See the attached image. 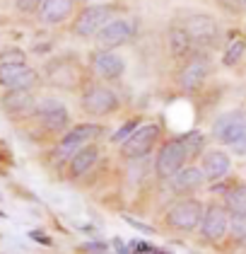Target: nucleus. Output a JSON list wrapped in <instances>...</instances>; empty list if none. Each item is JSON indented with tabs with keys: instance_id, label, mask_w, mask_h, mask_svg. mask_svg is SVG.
<instances>
[{
	"instance_id": "f257e3e1",
	"label": "nucleus",
	"mask_w": 246,
	"mask_h": 254,
	"mask_svg": "<svg viewBox=\"0 0 246 254\" xmlns=\"http://www.w3.org/2000/svg\"><path fill=\"white\" fill-rule=\"evenodd\" d=\"M114 17V7L111 5H90L85 7L80 15L73 22V32L82 39H90V37H97V32L109 24Z\"/></svg>"
},
{
	"instance_id": "f03ea898",
	"label": "nucleus",
	"mask_w": 246,
	"mask_h": 254,
	"mask_svg": "<svg viewBox=\"0 0 246 254\" xmlns=\"http://www.w3.org/2000/svg\"><path fill=\"white\" fill-rule=\"evenodd\" d=\"M246 136V112H227L212 124V138L217 143H225V145H234Z\"/></svg>"
},
{
	"instance_id": "7ed1b4c3",
	"label": "nucleus",
	"mask_w": 246,
	"mask_h": 254,
	"mask_svg": "<svg viewBox=\"0 0 246 254\" xmlns=\"http://www.w3.org/2000/svg\"><path fill=\"white\" fill-rule=\"evenodd\" d=\"M200 220H203V206L196 198H181V201H176L169 208V213H167V223H169L171 228H176V230H184V233L198 228Z\"/></svg>"
},
{
	"instance_id": "20e7f679",
	"label": "nucleus",
	"mask_w": 246,
	"mask_h": 254,
	"mask_svg": "<svg viewBox=\"0 0 246 254\" xmlns=\"http://www.w3.org/2000/svg\"><path fill=\"white\" fill-rule=\"evenodd\" d=\"M186 160H189V155H186V150H184L181 138H174L169 143H164L162 150L157 153L154 170H157V175L162 177V179H171V177L186 165Z\"/></svg>"
},
{
	"instance_id": "39448f33",
	"label": "nucleus",
	"mask_w": 246,
	"mask_h": 254,
	"mask_svg": "<svg viewBox=\"0 0 246 254\" xmlns=\"http://www.w3.org/2000/svg\"><path fill=\"white\" fill-rule=\"evenodd\" d=\"M157 138H159V126H154V124L138 126L135 133L121 143V153H123V157H128V160H138V157L148 155L152 148H154Z\"/></svg>"
},
{
	"instance_id": "423d86ee",
	"label": "nucleus",
	"mask_w": 246,
	"mask_h": 254,
	"mask_svg": "<svg viewBox=\"0 0 246 254\" xmlns=\"http://www.w3.org/2000/svg\"><path fill=\"white\" fill-rule=\"evenodd\" d=\"M82 109L92 117H106L118 109V97L114 90H109L104 85H92L82 95Z\"/></svg>"
},
{
	"instance_id": "0eeeda50",
	"label": "nucleus",
	"mask_w": 246,
	"mask_h": 254,
	"mask_svg": "<svg viewBox=\"0 0 246 254\" xmlns=\"http://www.w3.org/2000/svg\"><path fill=\"white\" fill-rule=\"evenodd\" d=\"M135 34V24L131 20H111L97 32V46L101 51H114L116 46L128 44Z\"/></svg>"
},
{
	"instance_id": "6e6552de",
	"label": "nucleus",
	"mask_w": 246,
	"mask_h": 254,
	"mask_svg": "<svg viewBox=\"0 0 246 254\" xmlns=\"http://www.w3.org/2000/svg\"><path fill=\"white\" fill-rule=\"evenodd\" d=\"M37 80V70H32L27 63H0V85L7 90H29Z\"/></svg>"
},
{
	"instance_id": "1a4fd4ad",
	"label": "nucleus",
	"mask_w": 246,
	"mask_h": 254,
	"mask_svg": "<svg viewBox=\"0 0 246 254\" xmlns=\"http://www.w3.org/2000/svg\"><path fill=\"white\" fill-rule=\"evenodd\" d=\"M34 112H37L39 121L44 124V128H46V131H53V133L68 128V124H70L68 109H65L58 99H44V102H39Z\"/></svg>"
},
{
	"instance_id": "9d476101",
	"label": "nucleus",
	"mask_w": 246,
	"mask_h": 254,
	"mask_svg": "<svg viewBox=\"0 0 246 254\" xmlns=\"http://www.w3.org/2000/svg\"><path fill=\"white\" fill-rule=\"evenodd\" d=\"M210 73V59H203V56H193V59L181 68L179 73V85L184 92H196L203 87V82L208 80Z\"/></svg>"
},
{
	"instance_id": "9b49d317",
	"label": "nucleus",
	"mask_w": 246,
	"mask_h": 254,
	"mask_svg": "<svg viewBox=\"0 0 246 254\" xmlns=\"http://www.w3.org/2000/svg\"><path fill=\"white\" fill-rule=\"evenodd\" d=\"M101 128L97 126V124H80V126H73L65 136H63V140H60V145H58V157H73L87 143V140H92V138L99 133Z\"/></svg>"
},
{
	"instance_id": "f8f14e48",
	"label": "nucleus",
	"mask_w": 246,
	"mask_h": 254,
	"mask_svg": "<svg viewBox=\"0 0 246 254\" xmlns=\"http://www.w3.org/2000/svg\"><path fill=\"white\" fill-rule=\"evenodd\" d=\"M229 228L227 220V208L225 206H217V203H210L208 208L203 211V220H200V235L205 240H222L225 233Z\"/></svg>"
},
{
	"instance_id": "ddd939ff",
	"label": "nucleus",
	"mask_w": 246,
	"mask_h": 254,
	"mask_svg": "<svg viewBox=\"0 0 246 254\" xmlns=\"http://www.w3.org/2000/svg\"><path fill=\"white\" fill-rule=\"evenodd\" d=\"M2 109L10 117H27L37 109V102H34V95L29 90H10L2 97Z\"/></svg>"
},
{
	"instance_id": "4468645a",
	"label": "nucleus",
	"mask_w": 246,
	"mask_h": 254,
	"mask_svg": "<svg viewBox=\"0 0 246 254\" xmlns=\"http://www.w3.org/2000/svg\"><path fill=\"white\" fill-rule=\"evenodd\" d=\"M95 70L104 80H118L126 73V63L114 51H99L95 54Z\"/></svg>"
},
{
	"instance_id": "2eb2a0df",
	"label": "nucleus",
	"mask_w": 246,
	"mask_h": 254,
	"mask_svg": "<svg viewBox=\"0 0 246 254\" xmlns=\"http://www.w3.org/2000/svg\"><path fill=\"white\" fill-rule=\"evenodd\" d=\"M232 167V160H229L227 153L222 150H208L203 155V175L208 182H215V179H222V177L229 172Z\"/></svg>"
},
{
	"instance_id": "dca6fc26",
	"label": "nucleus",
	"mask_w": 246,
	"mask_h": 254,
	"mask_svg": "<svg viewBox=\"0 0 246 254\" xmlns=\"http://www.w3.org/2000/svg\"><path fill=\"white\" fill-rule=\"evenodd\" d=\"M75 0H41V20L46 24H60L70 17Z\"/></svg>"
},
{
	"instance_id": "f3484780",
	"label": "nucleus",
	"mask_w": 246,
	"mask_h": 254,
	"mask_svg": "<svg viewBox=\"0 0 246 254\" xmlns=\"http://www.w3.org/2000/svg\"><path fill=\"white\" fill-rule=\"evenodd\" d=\"M203 182H205V175H203V170H198V167H181L176 175L171 177V187H174V191H179V194H189L193 189L203 187Z\"/></svg>"
},
{
	"instance_id": "a211bd4d",
	"label": "nucleus",
	"mask_w": 246,
	"mask_h": 254,
	"mask_svg": "<svg viewBox=\"0 0 246 254\" xmlns=\"http://www.w3.org/2000/svg\"><path fill=\"white\" fill-rule=\"evenodd\" d=\"M184 29L191 34V39H198V41H208L217 37V22L212 17H208V15H193V17H189Z\"/></svg>"
},
{
	"instance_id": "6ab92c4d",
	"label": "nucleus",
	"mask_w": 246,
	"mask_h": 254,
	"mask_svg": "<svg viewBox=\"0 0 246 254\" xmlns=\"http://www.w3.org/2000/svg\"><path fill=\"white\" fill-rule=\"evenodd\" d=\"M97 155H99V150H97L95 145H85V148H80L75 155L70 157V177L85 175V172L97 162Z\"/></svg>"
},
{
	"instance_id": "aec40b11",
	"label": "nucleus",
	"mask_w": 246,
	"mask_h": 254,
	"mask_svg": "<svg viewBox=\"0 0 246 254\" xmlns=\"http://www.w3.org/2000/svg\"><path fill=\"white\" fill-rule=\"evenodd\" d=\"M191 46H193V39H191V34L184 29V27H174V29H169V51H171L174 59L189 56Z\"/></svg>"
},
{
	"instance_id": "412c9836",
	"label": "nucleus",
	"mask_w": 246,
	"mask_h": 254,
	"mask_svg": "<svg viewBox=\"0 0 246 254\" xmlns=\"http://www.w3.org/2000/svg\"><path fill=\"white\" fill-rule=\"evenodd\" d=\"M49 80H51L53 85H60V87H73V85H75V70H73L65 61L49 63Z\"/></svg>"
},
{
	"instance_id": "4be33fe9",
	"label": "nucleus",
	"mask_w": 246,
	"mask_h": 254,
	"mask_svg": "<svg viewBox=\"0 0 246 254\" xmlns=\"http://www.w3.org/2000/svg\"><path fill=\"white\" fill-rule=\"evenodd\" d=\"M225 208L229 215H246V184H237L225 194Z\"/></svg>"
},
{
	"instance_id": "5701e85b",
	"label": "nucleus",
	"mask_w": 246,
	"mask_h": 254,
	"mask_svg": "<svg viewBox=\"0 0 246 254\" xmlns=\"http://www.w3.org/2000/svg\"><path fill=\"white\" fill-rule=\"evenodd\" d=\"M181 143H184V150H186L189 160H193V157H198L203 153V148H205V136H203L200 131H189V133L181 136Z\"/></svg>"
},
{
	"instance_id": "b1692460",
	"label": "nucleus",
	"mask_w": 246,
	"mask_h": 254,
	"mask_svg": "<svg viewBox=\"0 0 246 254\" xmlns=\"http://www.w3.org/2000/svg\"><path fill=\"white\" fill-rule=\"evenodd\" d=\"M244 51H246V39H234L227 49H225L222 63H225V65H237V63L242 61V56H244Z\"/></svg>"
},
{
	"instance_id": "393cba45",
	"label": "nucleus",
	"mask_w": 246,
	"mask_h": 254,
	"mask_svg": "<svg viewBox=\"0 0 246 254\" xmlns=\"http://www.w3.org/2000/svg\"><path fill=\"white\" fill-rule=\"evenodd\" d=\"M229 230L234 233V237L246 240V215H232V220H229Z\"/></svg>"
},
{
	"instance_id": "a878e982",
	"label": "nucleus",
	"mask_w": 246,
	"mask_h": 254,
	"mask_svg": "<svg viewBox=\"0 0 246 254\" xmlns=\"http://www.w3.org/2000/svg\"><path fill=\"white\" fill-rule=\"evenodd\" d=\"M135 128H138V119H133V121H128V124H123V126L114 133V140L116 143H123L126 138H131L133 133H135Z\"/></svg>"
},
{
	"instance_id": "bb28decb",
	"label": "nucleus",
	"mask_w": 246,
	"mask_h": 254,
	"mask_svg": "<svg viewBox=\"0 0 246 254\" xmlns=\"http://www.w3.org/2000/svg\"><path fill=\"white\" fill-rule=\"evenodd\" d=\"M15 7L19 12H24V15H32V12H37L41 7V0H15Z\"/></svg>"
},
{
	"instance_id": "cd10ccee",
	"label": "nucleus",
	"mask_w": 246,
	"mask_h": 254,
	"mask_svg": "<svg viewBox=\"0 0 246 254\" xmlns=\"http://www.w3.org/2000/svg\"><path fill=\"white\" fill-rule=\"evenodd\" d=\"M0 63H24V54L19 49H7L0 54Z\"/></svg>"
},
{
	"instance_id": "c85d7f7f",
	"label": "nucleus",
	"mask_w": 246,
	"mask_h": 254,
	"mask_svg": "<svg viewBox=\"0 0 246 254\" xmlns=\"http://www.w3.org/2000/svg\"><path fill=\"white\" fill-rule=\"evenodd\" d=\"M82 252H87V254H106V245H101V242H87V245H82Z\"/></svg>"
},
{
	"instance_id": "c756f323",
	"label": "nucleus",
	"mask_w": 246,
	"mask_h": 254,
	"mask_svg": "<svg viewBox=\"0 0 246 254\" xmlns=\"http://www.w3.org/2000/svg\"><path fill=\"white\" fill-rule=\"evenodd\" d=\"M126 223H131V225H135L138 230H143V233H154V228H150V225H143V223H138L135 218H131V215H126Z\"/></svg>"
},
{
	"instance_id": "7c9ffc66",
	"label": "nucleus",
	"mask_w": 246,
	"mask_h": 254,
	"mask_svg": "<svg viewBox=\"0 0 246 254\" xmlns=\"http://www.w3.org/2000/svg\"><path fill=\"white\" fill-rule=\"evenodd\" d=\"M29 237H32V240H37V242H41V245H51V240H49L44 233H39V230H32Z\"/></svg>"
},
{
	"instance_id": "2f4dec72",
	"label": "nucleus",
	"mask_w": 246,
	"mask_h": 254,
	"mask_svg": "<svg viewBox=\"0 0 246 254\" xmlns=\"http://www.w3.org/2000/svg\"><path fill=\"white\" fill-rule=\"evenodd\" d=\"M232 148H234V150H237V153H239V155H246V136L242 138V140H239V143H234V145H232Z\"/></svg>"
},
{
	"instance_id": "473e14b6",
	"label": "nucleus",
	"mask_w": 246,
	"mask_h": 254,
	"mask_svg": "<svg viewBox=\"0 0 246 254\" xmlns=\"http://www.w3.org/2000/svg\"><path fill=\"white\" fill-rule=\"evenodd\" d=\"M114 247H116V250H118V254H131V250H126L121 240H114Z\"/></svg>"
},
{
	"instance_id": "72a5a7b5",
	"label": "nucleus",
	"mask_w": 246,
	"mask_h": 254,
	"mask_svg": "<svg viewBox=\"0 0 246 254\" xmlns=\"http://www.w3.org/2000/svg\"><path fill=\"white\" fill-rule=\"evenodd\" d=\"M80 2H90V0H80Z\"/></svg>"
},
{
	"instance_id": "f704fd0d",
	"label": "nucleus",
	"mask_w": 246,
	"mask_h": 254,
	"mask_svg": "<svg viewBox=\"0 0 246 254\" xmlns=\"http://www.w3.org/2000/svg\"><path fill=\"white\" fill-rule=\"evenodd\" d=\"M234 2H242V0H234Z\"/></svg>"
},
{
	"instance_id": "c9c22d12",
	"label": "nucleus",
	"mask_w": 246,
	"mask_h": 254,
	"mask_svg": "<svg viewBox=\"0 0 246 254\" xmlns=\"http://www.w3.org/2000/svg\"><path fill=\"white\" fill-rule=\"evenodd\" d=\"M242 2H244V5H246V0H242Z\"/></svg>"
}]
</instances>
